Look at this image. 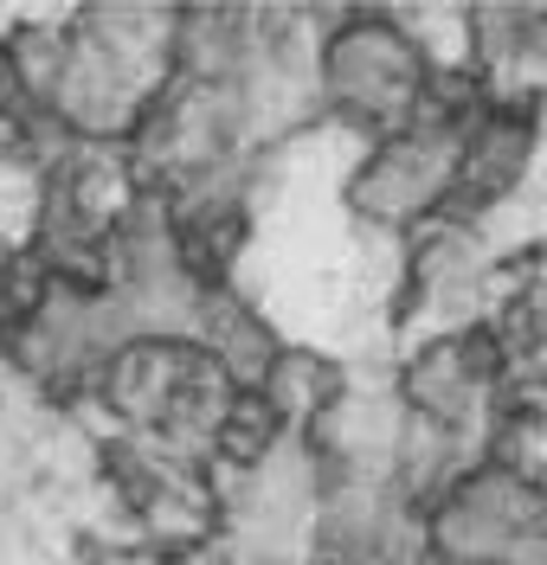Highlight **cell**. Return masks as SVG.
I'll use <instances>...</instances> for the list:
<instances>
[{
  "label": "cell",
  "instance_id": "cell-1",
  "mask_svg": "<svg viewBox=\"0 0 547 565\" xmlns=\"http://www.w3.org/2000/svg\"><path fill=\"white\" fill-rule=\"evenodd\" d=\"M432 90V58L400 13H328L323 33V116L380 141L406 129Z\"/></svg>",
  "mask_w": 547,
  "mask_h": 565
},
{
  "label": "cell",
  "instance_id": "cell-2",
  "mask_svg": "<svg viewBox=\"0 0 547 565\" xmlns=\"http://www.w3.org/2000/svg\"><path fill=\"white\" fill-rule=\"evenodd\" d=\"M457 161H464V129L419 104V116L406 129L367 141V154L355 161L341 200H348V212L361 225L412 238L432 218H444L451 193H457Z\"/></svg>",
  "mask_w": 547,
  "mask_h": 565
},
{
  "label": "cell",
  "instance_id": "cell-3",
  "mask_svg": "<svg viewBox=\"0 0 547 565\" xmlns=\"http://www.w3.org/2000/svg\"><path fill=\"white\" fill-rule=\"evenodd\" d=\"M207 348L193 341H129L104 366L97 398L109 405V418H123V437H161L175 412H181L187 386L200 380Z\"/></svg>",
  "mask_w": 547,
  "mask_h": 565
}]
</instances>
